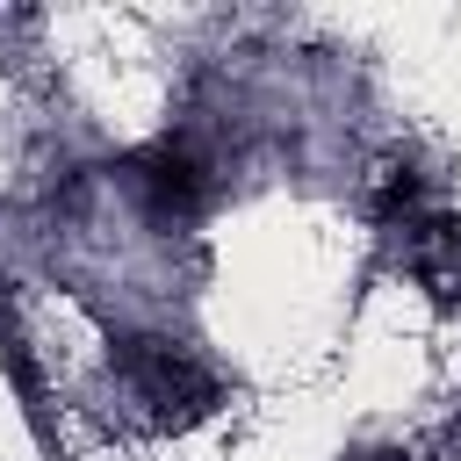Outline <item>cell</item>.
Returning <instances> with one entry per match:
<instances>
[{"label": "cell", "mask_w": 461, "mask_h": 461, "mask_svg": "<svg viewBox=\"0 0 461 461\" xmlns=\"http://www.w3.org/2000/svg\"><path fill=\"white\" fill-rule=\"evenodd\" d=\"M144 194H151L158 216H194V209H202V166H194V151L158 144V151L144 158Z\"/></svg>", "instance_id": "6da1fadb"}]
</instances>
